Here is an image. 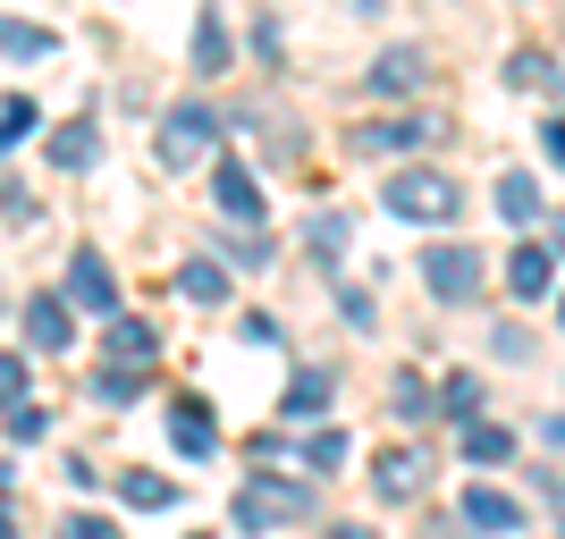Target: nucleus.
Wrapping results in <instances>:
<instances>
[{
  "instance_id": "2eb2a0df",
  "label": "nucleus",
  "mask_w": 565,
  "mask_h": 539,
  "mask_svg": "<svg viewBox=\"0 0 565 539\" xmlns=\"http://www.w3.org/2000/svg\"><path fill=\"white\" fill-rule=\"evenodd\" d=\"M178 295H186V304H220V295H228V270H220L212 254H194L186 270H178Z\"/></svg>"
},
{
  "instance_id": "39448f33",
  "label": "nucleus",
  "mask_w": 565,
  "mask_h": 539,
  "mask_svg": "<svg viewBox=\"0 0 565 539\" xmlns=\"http://www.w3.org/2000/svg\"><path fill=\"white\" fill-rule=\"evenodd\" d=\"M25 346L34 354H68L76 346V304L68 295H34V304H25Z\"/></svg>"
},
{
  "instance_id": "7ed1b4c3",
  "label": "nucleus",
  "mask_w": 565,
  "mask_h": 539,
  "mask_svg": "<svg viewBox=\"0 0 565 539\" xmlns=\"http://www.w3.org/2000/svg\"><path fill=\"white\" fill-rule=\"evenodd\" d=\"M423 287L439 295V304H472V295H481V254H472V245H430L423 254Z\"/></svg>"
},
{
  "instance_id": "1a4fd4ad",
  "label": "nucleus",
  "mask_w": 565,
  "mask_h": 539,
  "mask_svg": "<svg viewBox=\"0 0 565 539\" xmlns=\"http://www.w3.org/2000/svg\"><path fill=\"white\" fill-rule=\"evenodd\" d=\"M439 136V118H380V127H363V152H414V143H430Z\"/></svg>"
},
{
  "instance_id": "a211bd4d",
  "label": "nucleus",
  "mask_w": 565,
  "mask_h": 539,
  "mask_svg": "<svg viewBox=\"0 0 565 539\" xmlns=\"http://www.w3.org/2000/svg\"><path fill=\"white\" fill-rule=\"evenodd\" d=\"M498 212L515 219V228H523V219H541V186H532L523 169H507V177H498Z\"/></svg>"
},
{
  "instance_id": "f3484780",
  "label": "nucleus",
  "mask_w": 565,
  "mask_h": 539,
  "mask_svg": "<svg viewBox=\"0 0 565 539\" xmlns=\"http://www.w3.org/2000/svg\"><path fill=\"white\" fill-rule=\"evenodd\" d=\"M152 354H161V337H152L143 321H127V312H118V321H110V363H136V371H143Z\"/></svg>"
},
{
  "instance_id": "f257e3e1",
  "label": "nucleus",
  "mask_w": 565,
  "mask_h": 539,
  "mask_svg": "<svg viewBox=\"0 0 565 539\" xmlns=\"http://www.w3.org/2000/svg\"><path fill=\"white\" fill-rule=\"evenodd\" d=\"M380 203H388L397 219H423V228H448V219L465 212L456 177H439V169H397V177L380 186Z\"/></svg>"
},
{
  "instance_id": "6ab92c4d",
  "label": "nucleus",
  "mask_w": 565,
  "mask_h": 539,
  "mask_svg": "<svg viewBox=\"0 0 565 539\" xmlns=\"http://www.w3.org/2000/svg\"><path fill=\"white\" fill-rule=\"evenodd\" d=\"M94 127H60V136H51V169H94Z\"/></svg>"
},
{
  "instance_id": "20e7f679",
  "label": "nucleus",
  "mask_w": 565,
  "mask_h": 539,
  "mask_svg": "<svg viewBox=\"0 0 565 539\" xmlns=\"http://www.w3.org/2000/svg\"><path fill=\"white\" fill-rule=\"evenodd\" d=\"M212 136H220V118L203 110V101H178V110L161 118V161L169 169H194V152H212Z\"/></svg>"
},
{
  "instance_id": "4be33fe9",
  "label": "nucleus",
  "mask_w": 565,
  "mask_h": 539,
  "mask_svg": "<svg viewBox=\"0 0 565 539\" xmlns=\"http://www.w3.org/2000/svg\"><path fill=\"white\" fill-rule=\"evenodd\" d=\"M507 446H515V439H507L498 422H465V455H472V464H498Z\"/></svg>"
},
{
  "instance_id": "c756f323",
  "label": "nucleus",
  "mask_w": 565,
  "mask_h": 539,
  "mask_svg": "<svg viewBox=\"0 0 565 539\" xmlns=\"http://www.w3.org/2000/svg\"><path fill=\"white\" fill-rule=\"evenodd\" d=\"M388 405H397V413H423V379H414V371H397V388H388Z\"/></svg>"
},
{
  "instance_id": "aec40b11",
  "label": "nucleus",
  "mask_w": 565,
  "mask_h": 539,
  "mask_svg": "<svg viewBox=\"0 0 565 539\" xmlns=\"http://www.w3.org/2000/svg\"><path fill=\"white\" fill-rule=\"evenodd\" d=\"M321 405H330V371H312V363H305V371L287 379V413H321Z\"/></svg>"
},
{
  "instance_id": "a878e982",
  "label": "nucleus",
  "mask_w": 565,
  "mask_h": 539,
  "mask_svg": "<svg viewBox=\"0 0 565 539\" xmlns=\"http://www.w3.org/2000/svg\"><path fill=\"white\" fill-rule=\"evenodd\" d=\"M439 397H448V413H456V422H472V413H481V379H472V371H456L448 388H439Z\"/></svg>"
},
{
  "instance_id": "9b49d317",
  "label": "nucleus",
  "mask_w": 565,
  "mask_h": 539,
  "mask_svg": "<svg viewBox=\"0 0 565 539\" xmlns=\"http://www.w3.org/2000/svg\"><path fill=\"white\" fill-rule=\"evenodd\" d=\"M169 439H178V446H186V455H212V446H220V422H212V405H178V413H169Z\"/></svg>"
},
{
  "instance_id": "7c9ffc66",
  "label": "nucleus",
  "mask_w": 565,
  "mask_h": 539,
  "mask_svg": "<svg viewBox=\"0 0 565 539\" xmlns=\"http://www.w3.org/2000/svg\"><path fill=\"white\" fill-rule=\"evenodd\" d=\"M43 422H51L43 405H9V430H18V439H43Z\"/></svg>"
},
{
  "instance_id": "423d86ee",
  "label": "nucleus",
  "mask_w": 565,
  "mask_h": 539,
  "mask_svg": "<svg viewBox=\"0 0 565 539\" xmlns=\"http://www.w3.org/2000/svg\"><path fill=\"white\" fill-rule=\"evenodd\" d=\"M68 304L118 312V287H110V261H102V254H76V261H68Z\"/></svg>"
},
{
  "instance_id": "b1692460",
  "label": "nucleus",
  "mask_w": 565,
  "mask_h": 539,
  "mask_svg": "<svg viewBox=\"0 0 565 539\" xmlns=\"http://www.w3.org/2000/svg\"><path fill=\"white\" fill-rule=\"evenodd\" d=\"M507 76H515V85H541V94H557V101H565V68H548V60H532V51H523Z\"/></svg>"
},
{
  "instance_id": "f03ea898",
  "label": "nucleus",
  "mask_w": 565,
  "mask_h": 539,
  "mask_svg": "<svg viewBox=\"0 0 565 539\" xmlns=\"http://www.w3.org/2000/svg\"><path fill=\"white\" fill-rule=\"evenodd\" d=\"M228 515H236V531H270V522H312L321 497H312L305 481H245Z\"/></svg>"
},
{
  "instance_id": "72a5a7b5",
  "label": "nucleus",
  "mask_w": 565,
  "mask_h": 539,
  "mask_svg": "<svg viewBox=\"0 0 565 539\" xmlns=\"http://www.w3.org/2000/svg\"><path fill=\"white\" fill-rule=\"evenodd\" d=\"M557 497H565V489H557Z\"/></svg>"
},
{
  "instance_id": "473e14b6",
  "label": "nucleus",
  "mask_w": 565,
  "mask_h": 539,
  "mask_svg": "<svg viewBox=\"0 0 565 539\" xmlns=\"http://www.w3.org/2000/svg\"><path fill=\"white\" fill-rule=\"evenodd\" d=\"M548 152H557V161H565V118H557V127H548Z\"/></svg>"
},
{
  "instance_id": "c85d7f7f",
  "label": "nucleus",
  "mask_w": 565,
  "mask_h": 539,
  "mask_svg": "<svg viewBox=\"0 0 565 539\" xmlns=\"http://www.w3.org/2000/svg\"><path fill=\"white\" fill-rule=\"evenodd\" d=\"M220 245H228L245 270H262V261H270V236H220Z\"/></svg>"
},
{
  "instance_id": "0eeeda50",
  "label": "nucleus",
  "mask_w": 565,
  "mask_h": 539,
  "mask_svg": "<svg viewBox=\"0 0 565 539\" xmlns=\"http://www.w3.org/2000/svg\"><path fill=\"white\" fill-rule=\"evenodd\" d=\"M456 515H465L472 531H523V506H515L507 489H481V481L465 489V506H456Z\"/></svg>"
},
{
  "instance_id": "393cba45",
  "label": "nucleus",
  "mask_w": 565,
  "mask_h": 539,
  "mask_svg": "<svg viewBox=\"0 0 565 539\" xmlns=\"http://www.w3.org/2000/svg\"><path fill=\"white\" fill-rule=\"evenodd\" d=\"M25 127H34V101L9 94V101H0V152H9V143H25Z\"/></svg>"
},
{
  "instance_id": "9d476101",
  "label": "nucleus",
  "mask_w": 565,
  "mask_h": 539,
  "mask_svg": "<svg viewBox=\"0 0 565 539\" xmlns=\"http://www.w3.org/2000/svg\"><path fill=\"white\" fill-rule=\"evenodd\" d=\"M372 489L380 497H423V455H414V446H388L380 472H372Z\"/></svg>"
},
{
  "instance_id": "2f4dec72",
  "label": "nucleus",
  "mask_w": 565,
  "mask_h": 539,
  "mask_svg": "<svg viewBox=\"0 0 565 539\" xmlns=\"http://www.w3.org/2000/svg\"><path fill=\"white\" fill-rule=\"evenodd\" d=\"M25 397V363L18 354H0V405H18Z\"/></svg>"
},
{
  "instance_id": "dca6fc26",
  "label": "nucleus",
  "mask_w": 565,
  "mask_h": 539,
  "mask_svg": "<svg viewBox=\"0 0 565 539\" xmlns=\"http://www.w3.org/2000/svg\"><path fill=\"white\" fill-rule=\"evenodd\" d=\"M0 51H9V60H51L60 34H51V25H25V18H0Z\"/></svg>"
},
{
  "instance_id": "f8f14e48",
  "label": "nucleus",
  "mask_w": 565,
  "mask_h": 539,
  "mask_svg": "<svg viewBox=\"0 0 565 539\" xmlns=\"http://www.w3.org/2000/svg\"><path fill=\"white\" fill-rule=\"evenodd\" d=\"M118 497H127L136 515H169V506H178V481H161V472H118Z\"/></svg>"
},
{
  "instance_id": "4468645a",
  "label": "nucleus",
  "mask_w": 565,
  "mask_h": 539,
  "mask_svg": "<svg viewBox=\"0 0 565 539\" xmlns=\"http://www.w3.org/2000/svg\"><path fill=\"white\" fill-rule=\"evenodd\" d=\"M228 68V25H220V9H203L194 18V76H220Z\"/></svg>"
},
{
  "instance_id": "ddd939ff",
  "label": "nucleus",
  "mask_w": 565,
  "mask_h": 539,
  "mask_svg": "<svg viewBox=\"0 0 565 539\" xmlns=\"http://www.w3.org/2000/svg\"><path fill=\"white\" fill-rule=\"evenodd\" d=\"M548 279H557V270H548L541 245H515V254H507V287H515L523 304H532V295H548Z\"/></svg>"
},
{
  "instance_id": "cd10ccee",
  "label": "nucleus",
  "mask_w": 565,
  "mask_h": 539,
  "mask_svg": "<svg viewBox=\"0 0 565 539\" xmlns=\"http://www.w3.org/2000/svg\"><path fill=\"white\" fill-rule=\"evenodd\" d=\"M312 254H347V219H338V212L312 219Z\"/></svg>"
},
{
  "instance_id": "5701e85b",
  "label": "nucleus",
  "mask_w": 565,
  "mask_h": 539,
  "mask_svg": "<svg viewBox=\"0 0 565 539\" xmlns=\"http://www.w3.org/2000/svg\"><path fill=\"white\" fill-rule=\"evenodd\" d=\"M347 464V430H321V439H305V472H338Z\"/></svg>"
},
{
  "instance_id": "6e6552de",
  "label": "nucleus",
  "mask_w": 565,
  "mask_h": 539,
  "mask_svg": "<svg viewBox=\"0 0 565 539\" xmlns=\"http://www.w3.org/2000/svg\"><path fill=\"white\" fill-rule=\"evenodd\" d=\"M212 194H220V212H228V219H262V194H254V169H245V161H220Z\"/></svg>"
},
{
  "instance_id": "bb28decb",
  "label": "nucleus",
  "mask_w": 565,
  "mask_h": 539,
  "mask_svg": "<svg viewBox=\"0 0 565 539\" xmlns=\"http://www.w3.org/2000/svg\"><path fill=\"white\" fill-rule=\"evenodd\" d=\"M94 397L102 405H127V397H136V363H110V371L94 379Z\"/></svg>"
},
{
  "instance_id": "412c9836",
  "label": "nucleus",
  "mask_w": 565,
  "mask_h": 539,
  "mask_svg": "<svg viewBox=\"0 0 565 539\" xmlns=\"http://www.w3.org/2000/svg\"><path fill=\"white\" fill-rule=\"evenodd\" d=\"M414 76H423V68H414V51H388V60L372 68V94H414Z\"/></svg>"
}]
</instances>
